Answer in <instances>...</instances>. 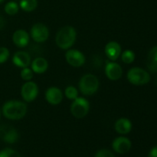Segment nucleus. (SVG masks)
I'll list each match as a JSON object with an SVG mask.
<instances>
[{"instance_id":"5","label":"nucleus","mask_w":157,"mask_h":157,"mask_svg":"<svg viewBox=\"0 0 157 157\" xmlns=\"http://www.w3.org/2000/svg\"><path fill=\"white\" fill-rule=\"evenodd\" d=\"M90 105L85 98L78 97L70 106V111L72 116L77 119H82L88 114Z\"/></svg>"},{"instance_id":"3","label":"nucleus","mask_w":157,"mask_h":157,"mask_svg":"<svg viewBox=\"0 0 157 157\" xmlns=\"http://www.w3.org/2000/svg\"><path fill=\"white\" fill-rule=\"evenodd\" d=\"M99 79L93 74H86L83 75L78 83L79 90L85 96H91L96 94L99 89Z\"/></svg>"},{"instance_id":"17","label":"nucleus","mask_w":157,"mask_h":157,"mask_svg":"<svg viewBox=\"0 0 157 157\" xmlns=\"http://www.w3.org/2000/svg\"><path fill=\"white\" fill-rule=\"evenodd\" d=\"M31 68L34 74L41 75L45 73L48 69V62L43 57H38L31 62Z\"/></svg>"},{"instance_id":"26","label":"nucleus","mask_w":157,"mask_h":157,"mask_svg":"<svg viewBox=\"0 0 157 157\" xmlns=\"http://www.w3.org/2000/svg\"><path fill=\"white\" fill-rule=\"evenodd\" d=\"M94 157H115L114 154L107 149H102L98 150Z\"/></svg>"},{"instance_id":"27","label":"nucleus","mask_w":157,"mask_h":157,"mask_svg":"<svg viewBox=\"0 0 157 157\" xmlns=\"http://www.w3.org/2000/svg\"><path fill=\"white\" fill-rule=\"evenodd\" d=\"M148 157H157V145L153 147V148L150 150Z\"/></svg>"},{"instance_id":"13","label":"nucleus","mask_w":157,"mask_h":157,"mask_svg":"<svg viewBox=\"0 0 157 157\" xmlns=\"http://www.w3.org/2000/svg\"><path fill=\"white\" fill-rule=\"evenodd\" d=\"M121 52H122V48L117 41H109L104 47V53L109 61H116L121 57Z\"/></svg>"},{"instance_id":"22","label":"nucleus","mask_w":157,"mask_h":157,"mask_svg":"<svg viewBox=\"0 0 157 157\" xmlns=\"http://www.w3.org/2000/svg\"><path fill=\"white\" fill-rule=\"evenodd\" d=\"M64 95L68 100L74 101L78 97V90L74 86H67L64 90Z\"/></svg>"},{"instance_id":"21","label":"nucleus","mask_w":157,"mask_h":157,"mask_svg":"<svg viewBox=\"0 0 157 157\" xmlns=\"http://www.w3.org/2000/svg\"><path fill=\"white\" fill-rule=\"evenodd\" d=\"M19 5L14 1H10L5 5L4 10L7 15H15L19 11Z\"/></svg>"},{"instance_id":"15","label":"nucleus","mask_w":157,"mask_h":157,"mask_svg":"<svg viewBox=\"0 0 157 157\" xmlns=\"http://www.w3.org/2000/svg\"><path fill=\"white\" fill-rule=\"evenodd\" d=\"M30 35L24 29H18L12 35V41L18 48H25L29 44Z\"/></svg>"},{"instance_id":"31","label":"nucleus","mask_w":157,"mask_h":157,"mask_svg":"<svg viewBox=\"0 0 157 157\" xmlns=\"http://www.w3.org/2000/svg\"><path fill=\"white\" fill-rule=\"evenodd\" d=\"M156 83H157V79H156Z\"/></svg>"},{"instance_id":"29","label":"nucleus","mask_w":157,"mask_h":157,"mask_svg":"<svg viewBox=\"0 0 157 157\" xmlns=\"http://www.w3.org/2000/svg\"><path fill=\"white\" fill-rule=\"evenodd\" d=\"M1 114H2V109L0 108V118H1Z\"/></svg>"},{"instance_id":"16","label":"nucleus","mask_w":157,"mask_h":157,"mask_svg":"<svg viewBox=\"0 0 157 157\" xmlns=\"http://www.w3.org/2000/svg\"><path fill=\"white\" fill-rule=\"evenodd\" d=\"M133 128V124L130 120L126 117H121L117 120L114 124V130L121 135H126L130 133Z\"/></svg>"},{"instance_id":"23","label":"nucleus","mask_w":157,"mask_h":157,"mask_svg":"<svg viewBox=\"0 0 157 157\" xmlns=\"http://www.w3.org/2000/svg\"><path fill=\"white\" fill-rule=\"evenodd\" d=\"M20 76H21V79L25 81H32L34 77V72L30 67H24V68H21V72H20Z\"/></svg>"},{"instance_id":"24","label":"nucleus","mask_w":157,"mask_h":157,"mask_svg":"<svg viewBox=\"0 0 157 157\" xmlns=\"http://www.w3.org/2000/svg\"><path fill=\"white\" fill-rule=\"evenodd\" d=\"M0 157H21V156L13 149L6 148L0 151Z\"/></svg>"},{"instance_id":"1","label":"nucleus","mask_w":157,"mask_h":157,"mask_svg":"<svg viewBox=\"0 0 157 157\" xmlns=\"http://www.w3.org/2000/svg\"><path fill=\"white\" fill-rule=\"evenodd\" d=\"M28 112V106L25 101L10 100L3 104L2 113L8 120L18 121L25 117Z\"/></svg>"},{"instance_id":"10","label":"nucleus","mask_w":157,"mask_h":157,"mask_svg":"<svg viewBox=\"0 0 157 157\" xmlns=\"http://www.w3.org/2000/svg\"><path fill=\"white\" fill-rule=\"evenodd\" d=\"M19 134L16 129L11 126H0V139L9 144H15L18 140Z\"/></svg>"},{"instance_id":"12","label":"nucleus","mask_w":157,"mask_h":157,"mask_svg":"<svg viewBox=\"0 0 157 157\" xmlns=\"http://www.w3.org/2000/svg\"><path fill=\"white\" fill-rule=\"evenodd\" d=\"M63 97L64 95H63L61 90L57 87H48L44 93L45 101L49 104L53 106H56L61 104L63 100Z\"/></svg>"},{"instance_id":"18","label":"nucleus","mask_w":157,"mask_h":157,"mask_svg":"<svg viewBox=\"0 0 157 157\" xmlns=\"http://www.w3.org/2000/svg\"><path fill=\"white\" fill-rule=\"evenodd\" d=\"M147 66L151 73H157V46L150 49L147 60Z\"/></svg>"},{"instance_id":"9","label":"nucleus","mask_w":157,"mask_h":157,"mask_svg":"<svg viewBox=\"0 0 157 157\" xmlns=\"http://www.w3.org/2000/svg\"><path fill=\"white\" fill-rule=\"evenodd\" d=\"M106 77L112 81H118L123 75V68L116 61H108L104 67Z\"/></svg>"},{"instance_id":"7","label":"nucleus","mask_w":157,"mask_h":157,"mask_svg":"<svg viewBox=\"0 0 157 157\" xmlns=\"http://www.w3.org/2000/svg\"><path fill=\"white\" fill-rule=\"evenodd\" d=\"M49 29L44 24L41 22L35 23L30 29V35L37 43H44L48 39Z\"/></svg>"},{"instance_id":"4","label":"nucleus","mask_w":157,"mask_h":157,"mask_svg":"<svg viewBox=\"0 0 157 157\" xmlns=\"http://www.w3.org/2000/svg\"><path fill=\"white\" fill-rule=\"evenodd\" d=\"M127 79L133 85L142 86L150 82V75L141 67H133L127 72Z\"/></svg>"},{"instance_id":"28","label":"nucleus","mask_w":157,"mask_h":157,"mask_svg":"<svg viewBox=\"0 0 157 157\" xmlns=\"http://www.w3.org/2000/svg\"><path fill=\"white\" fill-rule=\"evenodd\" d=\"M5 25H6V21H5L4 18L0 15V31L2 30L3 28L5 27Z\"/></svg>"},{"instance_id":"19","label":"nucleus","mask_w":157,"mask_h":157,"mask_svg":"<svg viewBox=\"0 0 157 157\" xmlns=\"http://www.w3.org/2000/svg\"><path fill=\"white\" fill-rule=\"evenodd\" d=\"M19 8L24 12H32L38 7V0H20Z\"/></svg>"},{"instance_id":"2","label":"nucleus","mask_w":157,"mask_h":157,"mask_svg":"<svg viewBox=\"0 0 157 157\" xmlns=\"http://www.w3.org/2000/svg\"><path fill=\"white\" fill-rule=\"evenodd\" d=\"M77 39V31L73 26L66 25L56 34L55 43L60 49L68 50L75 44Z\"/></svg>"},{"instance_id":"25","label":"nucleus","mask_w":157,"mask_h":157,"mask_svg":"<svg viewBox=\"0 0 157 157\" xmlns=\"http://www.w3.org/2000/svg\"><path fill=\"white\" fill-rule=\"evenodd\" d=\"M10 57V52L6 47H0V64H4Z\"/></svg>"},{"instance_id":"14","label":"nucleus","mask_w":157,"mask_h":157,"mask_svg":"<svg viewBox=\"0 0 157 157\" xmlns=\"http://www.w3.org/2000/svg\"><path fill=\"white\" fill-rule=\"evenodd\" d=\"M12 61L14 65L20 68L29 67L32 62L30 55L24 51H18L15 52L12 56Z\"/></svg>"},{"instance_id":"6","label":"nucleus","mask_w":157,"mask_h":157,"mask_svg":"<svg viewBox=\"0 0 157 157\" xmlns=\"http://www.w3.org/2000/svg\"><path fill=\"white\" fill-rule=\"evenodd\" d=\"M39 93L38 84L32 81H25L21 87V96L25 103L35 101Z\"/></svg>"},{"instance_id":"20","label":"nucleus","mask_w":157,"mask_h":157,"mask_svg":"<svg viewBox=\"0 0 157 157\" xmlns=\"http://www.w3.org/2000/svg\"><path fill=\"white\" fill-rule=\"evenodd\" d=\"M120 58H121V61H122V62H124V64H132V63L135 61L136 55H135L133 51L127 49V50H125L123 52H121V55Z\"/></svg>"},{"instance_id":"8","label":"nucleus","mask_w":157,"mask_h":157,"mask_svg":"<svg viewBox=\"0 0 157 157\" xmlns=\"http://www.w3.org/2000/svg\"><path fill=\"white\" fill-rule=\"evenodd\" d=\"M65 60L67 64L74 67H81L84 64L86 58L84 53L78 49L70 48L65 53Z\"/></svg>"},{"instance_id":"30","label":"nucleus","mask_w":157,"mask_h":157,"mask_svg":"<svg viewBox=\"0 0 157 157\" xmlns=\"http://www.w3.org/2000/svg\"><path fill=\"white\" fill-rule=\"evenodd\" d=\"M5 0H0V3H2V2H4Z\"/></svg>"},{"instance_id":"11","label":"nucleus","mask_w":157,"mask_h":157,"mask_svg":"<svg viewBox=\"0 0 157 157\" xmlns=\"http://www.w3.org/2000/svg\"><path fill=\"white\" fill-rule=\"evenodd\" d=\"M131 147V141L126 136H118L115 138L112 143V148L113 151L118 154H126L130 151Z\"/></svg>"}]
</instances>
